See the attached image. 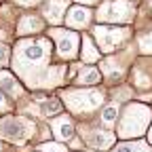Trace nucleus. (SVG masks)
Returning <instances> with one entry per match:
<instances>
[{"instance_id":"obj_6","label":"nucleus","mask_w":152,"mask_h":152,"mask_svg":"<svg viewBox=\"0 0 152 152\" xmlns=\"http://www.w3.org/2000/svg\"><path fill=\"white\" fill-rule=\"evenodd\" d=\"M131 36L129 28H112V26H95L93 28V38L95 47L99 49V53L112 55L114 51H118V47Z\"/></svg>"},{"instance_id":"obj_5","label":"nucleus","mask_w":152,"mask_h":152,"mask_svg":"<svg viewBox=\"0 0 152 152\" xmlns=\"http://www.w3.org/2000/svg\"><path fill=\"white\" fill-rule=\"evenodd\" d=\"M133 13H135V4L131 0H106L99 4L97 15H93L99 21V26L106 23H131Z\"/></svg>"},{"instance_id":"obj_3","label":"nucleus","mask_w":152,"mask_h":152,"mask_svg":"<svg viewBox=\"0 0 152 152\" xmlns=\"http://www.w3.org/2000/svg\"><path fill=\"white\" fill-rule=\"evenodd\" d=\"M61 104H66V108L80 118L104 106L106 93L99 89H66L61 91Z\"/></svg>"},{"instance_id":"obj_12","label":"nucleus","mask_w":152,"mask_h":152,"mask_svg":"<svg viewBox=\"0 0 152 152\" xmlns=\"http://www.w3.org/2000/svg\"><path fill=\"white\" fill-rule=\"evenodd\" d=\"M45 30V21L42 17L38 15H23L21 19L17 21V36H34V34H40Z\"/></svg>"},{"instance_id":"obj_26","label":"nucleus","mask_w":152,"mask_h":152,"mask_svg":"<svg viewBox=\"0 0 152 152\" xmlns=\"http://www.w3.org/2000/svg\"><path fill=\"white\" fill-rule=\"evenodd\" d=\"M148 140H150V146H152V125H150V133H148Z\"/></svg>"},{"instance_id":"obj_8","label":"nucleus","mask_w":152,"mask_h":152,"mask_svg":"<svg viewBox=\"0 0 152 152\" xmlns=\"http://www.w3.org/2000/svg\"><path fill=\"white\" fill-rule=\"evenodd\" d=\"M80 137L83 142L93 148V150H108L116 144V135H114L112 131H106V129H91V127H80Z\"/></svg>"},{"instance_id":"obj_18","label":"nucleus","mask_w":152,"mask_h":152,"mask_svg":"<svg viewBox=\"0 0 152 152\" xmlns=\"http://www.w3.org/2000/svg\"><path fill=\"white\" fill-rule=\"evenodd\" d=\"M40 114L47 118H55V116H59L61 110H64V104L61 99H57V97H49V99H40Z\"/></svg>"},{"instance_id":"obj_20","label":"nucleus","mask_w":152,"mask_h":152,"mask_svg":"<svg viewBox=\"0 0 152 152\" xmlns=\"http://www.w3.org/2000/svg\"><path fill=\"white\" fill-rule=\"evenodd\" d=\"M137 47L144 55H148V57L152 55V30H146L137 36Z\"/></svg>"},{"instance_id":"obj_21","label":"nucleus","mask_w":152,"mask_h":152,"mask_svg":"<svg viewBox=\"0 0 152 152\" xmlns=\"http://www.w3.org/2000/svg\"><path fill=\"white\" fill-rule=\"evenodd\" d=\"M38 150L40 152H68L64 144L59 142H42L40 146H38Z\"/></svg>"},{"instance_id":"obj_19","label":"nucleus","mask_w":152,"mask_h":152,"mask_svg":"<svg viewBox=\"0 0 152 152\" xmlns=\"http://www.w3.org/2000/svg\"><path fill=\"white\" fill-rule=\"evenodd\" d=\"M112 152H152V146L142 142V140H129V142H123L118 146H114Z\"/></svg>"},{"instance_id":"obj_22","label":"nucleus","mask_w":152,"mask_h":152,"mask_svg":"<svg viewBox=\"0 0 152 152\" xmlns=\"http://www.w3.org/2000/svg\"><path fill=\"white\" fill-rule=\"evenodd\" d=\"M9 59H11V49L0 42V68H2V70L9 66Z\"/></svg>"},{"instance_id":"obj_1","label":"nucleus","mask_w":152,"mask_h":152,"mask_svg":"<svg viewBox=\"0 0 152 152\" xmlns=\"http://www.w3.org/2000/svg\"><path fill=\"white\" fill-rule=\"evenodd\" d=\"M51 59V40L45 36L38 38H23L19 40L13 53L15 72L21 76L28 85H34L38 74L45 72Z\"/></svg>"},{"instance_id":"obj_15","label":"nucleus","mask_w":152,"mask_h":152,"mask_svg":"<svg viewBox=\"0 0 152 152\" xmlns=\"http://www.w3.org/2000/svg\"><path fill=\"white\" fill-rule=\"evenodd\" d=\"M102 80V72L97 68H93V66H80L78 74H76V78H74V85H78V87H95Z\"/></svg>"},{"instance_id":"obj_23","label":"nucleus","mask_w":152,"mask_h":152,"mask_svg":"<svg viewBox=\"0 0 152 152\" xmlns=\"http://www.w3.org/2000/svg\"><path fill=\"white\" fill-rule=\"evenodd\" d=\"M9 108H11V104H9V99H7V95H4V93H0V114L7 112Z\"/></svg>"},{"instance_id":"obj_25","label":"nucleus","mask_w":152,"mask_h":152,"mask_svg":"<svg viewBox=\"0 0 152 152\" xmlns=\"http://www.w3.org/2000/svg\"><path fill=\"white\" fill-rule=\"evenodd\" d=\"M76 2H78L80 7H87V9H89V7H95L99 0H76Z\"/></svg>"},{"instance_id":"obj_16","label":"nucleus","mask_w":152,"mask_h":152,"mask_svg":"<svg viewBox=\"0 0 152 152\" xmlns=\"http://www.w3.org/2000/svg\"><path fill=\"white\" fill-rule=\"evenodd\" d=\"M118 114H121V106L118 102H108L102 106L99 110V123L106 131H110L112 127H116V121H118Z\"/></svg>"},{"instance_id":"obj_11","label":"nucleus","mask_w":152,"mask_h":152,"mask_svg":"<svg viewBox=\"0 0 152 152\" xmlns=\"http://www.w3.org/2000/svg\"><path fill=\"white\" fill-rule=\"evenodd\" d=\"M51 131H53V135L57 137L59 144L61 142H70L74 137V133H76L74 123H72V118L68 116V114H59V116H55L51 121Z\"/></svg>"},{"instance_id":"obj_10","label":"nucleus","mask_w":152,"mask_h":152,"mask_svg":"<svg viewBox=\"0 0 152 152\" xmlns=\"http://www.w3.org/2000/svg\"><path fill=\"white\" fill-rule=\"evenodd\" d=\"M68 7H70V0H47L42 4V21L53 26L64 23Z\"/></svg>"},{"instance_id":"obj_13","label":"nucleus","mask_w":152,"mask_h":152,"mask_svg":"<svg viewBox=\"0 0 152 152\" xmlns=\"http://www.w3.org/2000/svg\"><path fill=\"white\" fill-rule=\"evenodd\" d=\"M133 85L140 91H146L152 87V66H148V59L135 61V66H133Z\"/></svg>"},{"instance_id":"obj_17","label":"nucleus","mask_w":152,"mask_h":152,"mask_svg":"<svg viewBox=\"0 0 152 152\" xmlns=\"http://www.w3.org/2000/svg\"><path fill=\"white\" fill-rule=\"evenodd\" d=\"M80 59L89 66V64H95V61H99V57H102V53H99V49L95 47V42H93V38L91 36H83V40H80Z\"/></svg>"},{"instance_id":"obj_24","label":"nucleus","mask_w":152,"mask_h":152,"mask_svg":"<svg viewBox=\"0 0 152 152\" xmlns=\"http://www.w3.org/2000/svg\"><path fill=\"white\" fill-rule=\"evenodd\" d=\"M17 4H21V7H36V4H40L42 0H15Z\"/></svg>"},{"instance_id":"obj_27","label":"nucleus","mask_w":152,"mask_h":152,"mask_svg":"<svg viewBox=\"0 0 152 152\" xmlns=\"http://www.w3.org/2000/svg\"><path fill=\"white\" fill-rule=\"evenodd\" d=\"M148 9H150V13H152V0H148Z\"/></svg>"},{"instance_id":"obj_2","label":"nucleus","mask_w":152,"mask_h":152,"mask_svg":"<svg viewBox=\"0 0 152 152\" xmlns=\"http://www.w3.org/2000/svg\"><path fill=\"white\" fill-rule=\"evenodd\" d=\"M118 116L121 118L116 121V135L129 142V140L142 137L146 133V129L150 127V118H152V108L146 104L131 102L123 108Z\"/></svg>"},{"instance_id":"obj_28","label":"nucleus","mask_w":152,"mask_h":152,"mask_svg":"<svg viewBox=\"0 0 152 152\" xmlns=\"http://www.w3.org/2000/svg\"><path fill=\"white\" fill-rule=\"evenodd\" d=\"M2 150H4V146H2V144H0V152H2Z\"/></svg>"},{"instance_id":"obj_7","label":"nucleus","mask_w":152,"mask_h":152,"mask_svg":"<svg viewBox=\"0 0 152 152\" xmlns=\"http://www.w3.org/2000/svg\"><path fill=\"white\" fill-rule=\"evenodd\" d=\"M49 40L55 42V53L59 59L64 61H70L78 55V49H80V38L76 32H70V30H61V28H51L49 30Z\"/></svg>"},{"instance_id":"obj_14","label":"nucleus","mask_w":152,"mask_h":152,"mask_svg":"<svg viewBox=\"0 0 152 152\" xmlns=\"http://www.w3.org/2000/svg\"><path fill=\"white\" fill-rule=\"evenodd\" d=\"M0 93L11 95V97H19L23 93V87L15 74L7 72V70H0Z\"/></svg>"},{"instance_id":"obj_9","label":"nucleus","mask_w":152,"mask_h":152,"mask_svg":"<svg viewBox=\"0 0 152 152\" xmlns=\"http://www.w3.org/2000/svg\"><path fill=\"white\" fill-rule=\"evenodd\" d=\"M91 21H93V11L87 7H80V4L68 7L66 17H64V23L72 30H87L91 26Z\"/></svg>"},{"instance_id":"obj_4","label":"nucleus","mask_w":152,"mask_h":152,"mask_svg":"<svg viewBox=\"0 0 152 152\" xmlns=\"http://www.w3.org/2000/svg\"><path fill=\"white\" fill-rule=\"evenodd\" d=\"M36 133V123H32L26 116H7L0 118V140L11 142V144H23Z\"/></svg>"}]
</instances>
